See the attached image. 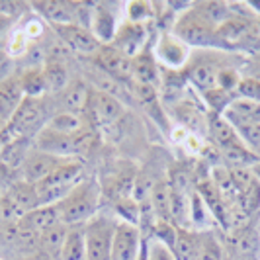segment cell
<instances>
[{
  "instance_id": "ab89813d",
  "label": "cell",
  "mask_w": 260,
  "mask_h": 260,
  "mask_svg": "<svg viewBox=\"0 0 260 260\" xmlns=\"http://www.w3.org/2000/svg\"><path fill=\"white\" fill-rule=\"evenodd\" d=\"M6 129H8V123H6L4 119H0V133H4Z\"/></svg>"
},
{
  "instance_id": "f35d334b",
  "label": "cell",
  "mask_w": 260,
  "mask_h": 260,
  "mask_svg": "<svg viewBox=\"0 0 260 260\" xmlns=\"http://www.w3.org/2000/svg\"><path fill=\"white\" fill-rule=\"evenodd\" d=\"M250 172L254 174V178H256V180L260 182V160L256 162V165H254V167H252V169H250Z\"/></svg>"
},
{
  "instance_id": "7a4b0ae2",
  "label": "cell",
  "mask_w": 260,
  "mask_h": 260,
  "mask_svg": "<svg viewBox=\"0 0 260 260\" xmlns=\"http://www.w3.org/2000/svg\"><path fill=\"white\" fill-rule=\"evenodd\" d=\"M49 96L43 98H24L20 108L16 110L12 119L8 121V131L14 137H26L36 139L45 125L49 123L55 114L51 112V102L47 100Z\"/></svg>"
},
{
  "instance_id": "44dd1931",
  "label": "cell",
  "mask_w": 260,
  "mask_h": 260,
  "mask_svg": "<svg viewBox=\"0 0 260 260\" xmlns=\"http://www.w3.org/2000/svg\"><path fill=\"white\" fill-rule=\"evenodd\" d=\"M208 135L211 137V141L217 145V149L241 141L239 131L235 129L221 114H213V112L208 116Z\"/></svg>"
},
{
  "instance_id": "f1b7e54d",
  "label": "cell",
  "mask_w": 260,
  "mask_h": 260,
  "mask_svg": "<svg viewBox=\"0 0 260 260\" xmlns=\"http://www.w3.org/2000/svg\"><path fill=\"white\" fill-rule=\"evenodd\" d=\"M43 78H45V88H47V96H57L69 86V71L63 63L59 61H49L43 65Z\"/></svg>"
},
{
  "instance_id": "ffe728a7",
  "label": "cell",
  "mask_w": 260,
  "mask_h": 260,
  "mask_svg": "<svg viewBox=\"0 0 260 260\" xmlns=\"http://www.w3.org/2000/svg\"><path fill=\"white\" fill-rule=\"evenodd\" d=\"M90 88L84 82H69L65 90L57 94L61 98V112H75V114H82L88 108V100H90Z\"/></svg>"
},
{
  "instance_id": "8d00e7d4",
  "label": "cell",
  "mask_w": 260,
  "mask_h": 260,
  "mask_svg": "<svg viewBox=\"0 0 260 260\" xmlns=\"http://www.w3.org/2000/svg\"><path fill=\"white\" fill-rule=\"evenodd\" d=\"M247 67L250 69L247 77L258 78V80H260V53H254V55H252V57L248 59V61H247Z\"/></svg>"
},
{
  "instance_id": "d4e9b609",
  "label": "cell",
  "mask_w": 260,
  "mask_h": 260,
  "mask_svg": "<svg viewBox=\"0 0 260 260\" xmlns=\"http://www.w3.org/2000/svg\"><path fill=\"white\" fill-rule=\"evenodd\" d=\"M200 241H202V233H198L194 229H178L174 247H172L174 258L198 260V254H200Z\"/></svg>"
},
{
  "instance_id": "cb8c5ba5",
  "label": "cell",
  "mask_w": 260,
  "mask_h": 260,
  "mask_svg": "<svg viewBox=\"0 0 260 260\" xmlns=\"http://www.w3.org/2000/svg\"><path fill=\"white\" fill-rule=\"evenodd\" d=\"M149 204H151L156 223H172L170 219V182L158 180L153 184Z\"/></svg>"
},
{
  "instance_id": "9c48e42d",
  "label": "cell",
  "mask_w": 260,
  "mask_h": 260,
  "mask_svg": "<svg viewBox=\"0 0 260 260\" xmlns=\"http://www.w3.org/2000/svg\"><path fill=\"white\" fill-rule=\"evenodd\" d=\"M67 158L61 156L49 155V153H43L39 149H34L31 155L27 156L26 165L22 167L20 174H22V180H26L29 184H38L41 180H45L55 169H59Z\"/></svg>"
},
{
  "instance_id": "1f68e13d",
  "label": "cell",
  "mask_w": 260,
  "mask_h": 260,
  "mask_svg": "<svg viewBox=\"0 0 260 260\" xmlns=\"http://www.w3.org/2000/svg\"><path fill=\"white\" fill-rule=\"evenodd\" d=\"M125 18H127V22H133V24H145L151 18H155V8L151 2L131 0L125 6Z\"/></svg>"
},
{
  "instance_id": "8fae6325",
  "label": "cell",
  "mask_w": 260,
  "mask_h": 260,
  "mask_svg": "<svg viewBox=\"0 0 260 260\" xmlns=\"http://www.w3.org/2000/svg\"><path fill=\"white\" fill-rule=\"evenodd\" d=\"M145 41H147V27H145V24H133V22L125 20L121 26L117 27L116 38L110 45H114L123 55L133 59L139 53L145 51Z\"/></svg>"
},
{
  "instance_id": "30bf717a",
  "label": "cell",
  "mask_w": 260,
  "mask_h": 260,
  "mask_svg": "<svg viewBox=\"0 0 260 260\" xmlns=\"http://www.w3.org/2000/svg\"><path fill=\"white\" fill-rule=\"evenodd\" d=\"M88 108L92 110L94 121L100 125H114L123 116V106L112 92L94 90L90 92Z\"/></svg>"
},
{
  "instance_id": "603a6c76",
  "label": "cell",
  "mask_w": 260,
  "mask_h": 260,
  "mask_svg": "<svg viewBox=\"0 0 260 260\" xmlns=\"http://www.w3.org/2000/svg\"><path fill=\"white\" fill-rule=\"evenodd\" d=\"M196 12L200 14L209 26L215 29L221 27L231 16H233V6L227 2H219V0H206V2H194L192 4Z\"/></svg>"
},
{
  "instance_id": "836d02e7",
  "label": "cell",
  "mask_w": 260,
  "mask_h": 260,
  "mask_svg": "<svg viewBox=\"0 0 260 260\" xmlns=\"http://www.w3.org/2000/svg\"><path fill=\"white\" fill-rule=\"evenodd\" d=\"M237 96L260 104V80L252 77H243L239 86H237Z\"/></svg>"
},
{
  "instance_id": "e575fe53",
  "label": "cell",
  "mask_w": 260,
  "mask_h": 260,
  "mask_svg": "<svg viewBox=\"0 0 260 260\" xmlns=\"http://www.w3.org/2000/svg\"><path fill=\"white\" fill-rule=\"evenodd\" d=\"M147 260H176L172 248L160 243L158 239H151L149 248H147Z\"/></svg>"
},
{
  "instance_id": "4316f807",
  "label": "cell",
  "mask_w": 260,
  "mask_h": 260,
  "mask_svg": "<svg viewBox=\"0 0 260 260\" xmlns=\"http://www.w3.org/2000/svg\"><path fill=\"white\" fill-rule=\"evenodd\" d=\"M61 260H88V254H86V239H84V225H73V227H69Z\"/></svg>"
},
{
  "instance_id": "d6986e66",
  "label": "cell",
  "mask_w": 260,
  "mask_h": 260,
  "mask_svg": "<svg viewBox=\"0 0 260 260\" xmlns=\"http://www.w3.org/2000/svg\"><path fill=\"white\" fill-rule=\"evenodd\" d=\"M59 223L63 221H61V213H59L57 206H39L34 211H29L26 217L20 221V225L29 229L31 233L41 235L43 231L51 229Z\"/></svg>"
},
{
  "instance_id": "8992f818",
  "label": "cell",
  "mask_w": 260,
  "mask_h": 260,
  "mask_svg": "<svg viewBox=\"0 0 260 260\" xmlns=\"http://www.w3.org/2000/svg\"><path fill=\"white\" fill-rule=\"evenodd\" d=\"M143 248V237L139 225L117 221L110 260H139Z\"/></svg>"
},
{
  "instance_id": "4fadbf2b",
  "label": "cell",
  "mask_w": 260,
  "mask_h": 260,
  "mask_svg": "<svg viewBox=\"0 0 260 260\" xmlns=\"http://www.w3.org/2000/svg\"><path fill=\"white\" fill-rule=\"evenodd\" d=\"M221 67L223 65H217L209 59H198V61L190 59L186 67V78L194 84L196 90H200V94H206L217 88V77Z\"/></svg>"
},
{
  "instance_id": "ba28073f",
  "label": "cell",
  "mask_w": 260,
  "mask_h": 260,
  "mask_svg": "<svg viewBox=\"0 0 260 260\" xmlns=\"http://www.w3.org/2000/svg\"><path fill=\"white\" fill-rule=\"evenodd\" d=\"M92 57H94V63L108 77L116 78V80H131V59L119 49H116L114 45H102Z\"/></svg>"
},
{
  "instance_id": "83f0119b",
  "label": "cell",
  "mask_w": 260,
  "mask_h": 260,
  "mask_svg": "<svg viewBox=\"0 0 260 260\" xmlns=\"http://www.w3.org/2000/svg\"><path fill=\"white\" fill-rule=\"evenodd\" d=\"M4 194L8 196V198H12L14 202L26 211V215L29 211H34L36 208H39V198H38V190H36V184H29L26 180H22V178L16 180Z\"/></svg>"
},
{
  "instance_id": "d590c367",
  "label": "cell",
  "mask_w": 260,
  "mask_h": 260,
  "mask_svg": "<svg viewBox=\"0 0 260 260\" xmlns=\"http://www.w3.org/2000/svg\"><path fill=\"white\" fill-rule=\"evenodd\" d=\"M14 34V18L0 14V51H6V45Z\"/></svg>"
},
{
  "instance_id": "d6a6232c",
  "label": "cell",
  "mask_w": 260,
  "mask_h": 260,
  "mask_svg": "<svg viewBox=\"0 0 260 260\" xmlns=\"http://www.w3.org/2000/svg\"><path fill=\"white\" fill-rule=\"evenodd\" d=\"M198 260H225V252H223L221 243L215 239V235L209 233V231L202 233Z\"/></svg>"
},
{
  "instance_id": "52a82bcc",
  "label": "cell",
  "mask_w": 260,
  "mask_h": 260,
  "mask_svg": "<svg viewBox=\"0 0 260 260\" xmlns=\"http://www.w3.org/2000/svg\"><path fill=\"white\" fill-rule=\"evenodd\" d=\"M57 36L63 39L69 49L80 53V55H94L102 47L98 38L92 34V29L82 27L78 24H67V26H55Z\"/></svg>"
},
{
  "instance_id": "f546056e",
  "label": "cell",
  "mask_w": 260,
  "mask_h": 260,
  "mask_svg": "<svg viewBox=\"0 0 260 260\" xmlns=\"http://www.w3.org/2000/svg\"><path fill=\"white\" fill-rule=\"evenodd\" d=\"M45 127L59 133H67V135H77L78 131L84 129V121H82V116L75 112H55V116L49 119Z\"/></svg>"
},
{
  "instance_id": "7402d4cb",
  "label": "cell",
  "mask_w": 260,
  "mask_h": 260,
  "mask_svg": "<svg viewBox=\"0 0 260 260\" xmlns=\"http://www.w3.org/2000/svg\"><path fill=\"white\" fill-rule=\"evenodd\" d=\"M219 155H221V160L225 162L227 169H252L260 160L258 156L243 143V139L219 149Z\"/></svg>"
},
{
  "instance_id": "9a60e30c",
  "label": "cell",
  "mask_w": 260,
  "mask_h": 260,
  "mask_svg": "<svg viewBox=\"0 0 260 260\" xmlns=\"http://www.w3.org/2000/svg\"><path fill=\"white\" fill-rule=\"evenodd\" d=\"M131 80H133V84H145V86H153V88L160 86L162 73H160V65L156 63L153 53L143 51L131 59Z\"/></svg>"
},
{
  "instance_id": "ac0fdd59",
  "label": "cell",
  "mask_w": 260,
  "mask_h": 260,
  "mask_svg": "<svg viewBox=\"0 0 260 260\" xmlns=\"http://www.w3.org/2000/svg\"><path fill=\"white\" fill-rule=\"evenodd\" d=\"M117 27L119 26H117L116 16H114V12H112V8H110L108 4H104V2L94 4L90 29L102 45H110V43L114 41Z\"/></svg>"
},
{
  "instance_id": "484cf974",
  "label": "cell",
  "mask_w": 260,
  "mask_h": 260,
  "mask_svg": "<svg viewBox=\"0 0 260 260\" xmlns=\"http://www.w3.org/2000/svg\"><path fill=\"white\" fill-rule=\"evenodd\" d=\"M67 231H69V227L65 223H59V225H55V227L39 235V247H41L45 256H49L51 260H61Z\"/></svg>"
},
{
  "instance_id": "6da1fadb",
  "label": "cell",
  "mask_w": 260,
  "mask_h": 260,
  "mask_svg": "<svg viewBox=\"0 0 260 260\" xmlns=\"http://www.w3.org/2000/svg\"><path fill=\"white\" fill-rule=\"evenodd\" d=\"M100 186L96 180L90 178H82L80 182L71 190V194L57 206L61 213V221L67 227L73 225H86L92 217L98 215L100 208Z\"/></svg>"
},
{
  "instance_id": "e0dca14e",
  "label": "cell",
  "mask_w": 260,
  "mask_h": 260,
  "mask_svg": "<svg viewBox=\"0 0 260 260\" xmlns=\"http://www.w3.org/2000/svg\"><path fill=\"white\" fill-rule=\"evenodd\" d=\"M34 139H26V137H12L8 143L4 145L2 155H0V167L6 170H22L26 165L27 156L31 155L34 147Z\"/></svg>"
},
{
  "instance_id": "74e56055",
  "label": "cell",
  "mask_w": 260,
  "mask_h": 260,
  "mask_svg": "<svg viewBox=\"0 0 260 260\" xmlns=\"http://www.w3.org/2000/svg\"><path fill=\"white\" fill-rule=\"evenodd\" d=\"M12 137H14V135L8 129L4 131V133H0V155H2V149H4V145L8 143V141H10Z\"/></svg>"
},
{
  "instance_id": "5bb4252c",
  "label": "cell",
  "mask_w": 260,
  "mask_h": 260,
  "mask_svg": "<svg viewBox=\"0 0 260 260\" xmlns=\"http://www.w3.org/2000/svg\"><path fill=\"white\" fill-rule=\"evenodd\" d=\"M31 6L53 27L67 26V24H77L75 2H65V0H39V2H31Z\"/></svg>"
},
{
  "instance_id": "4dcf8cb0",
  "label": "cell",
  "mask_w": 260,
  "mask_h": 260,
  "mask_svg": "<svg viewBox=\"0 0 260 260\" xmlns=\"http://www.w3.org/2000/svg\"><path fill=\"white\" fill-rule=\"evenodd\" d=\"M20 82H22V90L26 98H43L47 96V88H45V78H43V71L41 69H27L24 75H20Z\"/></svg>"
},
{
  "instance_id": "3957f363",
  "label": "cell",
  "mask_w": 260,
  "mask_h": 260,
  "mask_svg": "<svg viewBox=\"0 0 260 260\" xmlns=\"http://www.w3.org/2000/svg\"><path fill=\"white\" fill-rule=\"evenodd\" d=\"M170 31L188 47H200V49H211V47H225L219 39V34L213 26L196 12L190 6L186 12H180L176 22L172 24Z\"/></svg>"
},
{
  "instance_id": "277c9868",
  "label": "cell",
  "mask_w": 260,
  "mask_h": 260,
  "mask_svg": "<svg viewBox=\"0 0 260 260\" xmlns=\"http://www.w3.org/2000/svg\"><path fill=\"white\" fill-rule=\"evenodd\" d=\"M116 225L117 221L106 217V215H96L84 225L88 260H110Z\"/></svg>"
},
{
  "instance_id": "2e32d148",
  "label": "cell",
  "mask_w": 260,
  "mask_h": 260,
  "mask_svg": "<svg viewBox=\"0 0 260 260\" xmlns=\"http://www.w3.org/2000/svg\"><path fill=\"white\" fill-rule=\"evenodd\" d=\"M24 98L26 96L22 90L20 75H10L8 78L0 80V119L8 123Z\"/></svg>"
},
{
  "instance_id": "7c38bea8",
  "label": "cell",
  "mask_w": 260,
  "mask_h": 260,
  "mask_svg": "<svg viewBox=\"0 0 260 260\" xmlns=\"http://www.w3.org/2000/svg\"><path fill=\"white\" fill-rule=\"evenodd\" d=\"M221 116L233 125L235 129H245L250 125H258L260 123V104L235 96L229 102V106L221 112Z\"/></svg>"
},
{
  "instance_id": "5b68a950",
  "label": "cell",
  "mask_w": 260,
  "mask_h": 260,
  "mask_svg": "<svg viewBox=\"0 0 260 260\" xmlns=\"http://www.w3.org/2000/svg\"><path fill=\"white\" fill-rule=\"evenodd\" d=\"M156 63L170 71H180L190 63V47L184 45L172 31H162L153 49Z\"/></svg>"
}]
</instances>
